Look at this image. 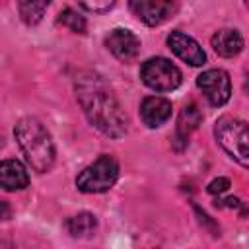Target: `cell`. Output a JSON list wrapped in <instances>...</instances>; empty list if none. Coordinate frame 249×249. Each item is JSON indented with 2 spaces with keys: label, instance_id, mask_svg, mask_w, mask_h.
I'll use <instances>...</instances> for the list:
<instances>
[{
  "label": "cell",
  "instance_id": "cell-1",
  "mask_svg": "<svg viewBox=\"0 0 249 249\" xmlns=\"http://www.w3.org/2000/svg\"><path fill=\"white\" fill-rule=\"evenodd\" d=\"M76 95L88 121L111 138H121L126 132V115L113 91L95 74H82L76 80Z\"/></svg>",
  "mask_w": 249,
  "mask_h": 249
},
{
  "label": "cell",
  "instance_id": "cell-2",
  "mask_svg": "<svg viewBox=\"0 0 249 249\" xmlns=\"http://www.w3.org/2000/svg\"><path fill=\"white\" fill-rule=\"evenodd\" d=\"M14 136L18 140L19 150L23 152L27 163L39 171L45 173L54 163V144L49 134V130L43 126L41 121L35 117H23L18 121L14 128Z\"/></svg>",
  "mask_w": 249,
  "mask_h": 249
},
{
  "label": "cell",
  "instance_id": "cell-11",
  "mask_svg": "<svg viewBox=\"0 0 249 249\" xmlns=\"http://www.w3.org/2000/svg\"><path fill=\"white\" fill-rule=\"evenodd\" d=\"M0 185L4 191H19L29 185V175L18 160H4L0 165Z\"/></svg>",
  "mask_w": 249,
  "mask_h": 249
},
{
  "label": "cell",
  "instance_id": "cell-4",
  "mask_svg": "<svg viewBox=\"0 0 249 249\" xmlns=\"http://www.w3.org/2000/svg\"><path fill=\"white\" fill-rule=\"evenodd\" d=\"M119 179V163L113 156H99L91 165H88L78 177L76 187L82 193H105Z\"/></svg>",
  "mask_w": 249,
  "mask_h": 249
},
{
  "label": "cell",
  "instance_id": "cell-20",
  "mask_svg": "<svg viewBox=\"0 0 249 249\" xmlns=\"http://www.w3.org/2000/svg\"><path fill=\"white\" fill-rule=\"evenodd\" d=\"M245 4H247V8H249V0H245Z\"/></svg>",
  "mask_w": 249,
  "mask_h": 249
},
{
  "label": "cell",
  "instance_id": "cell-18",
  "mask_svg": "<svg viewBox=\"0 0 249 249\" xmlns=\"http://www.w3.org/2000/svg\"><path fill=\"white\" fill-rule=\"evenodd\" d=\"M228 187H230V179L228 177H218V179L208 183V193L210 195H220V193H226Z\"/></svg>",
  "mask_w": 249,
  "mask_h": 249
},
{
  "label": "cell",
  "instance_id": "cell-19",
  "mask_svg": "<svg viewBox=\"0 0 249 249\" xmlns=\"http://www.w3.org/2000/svg\"><path fill=\"white\" fill-rule=\"evenodd\" d=\"M243 88H245V91H247V95H249V74H247V78H245V86H243Z\"/></svg>",
  "mask_w": 249,
  "mask_h": 249
},
{
  "label": "cell",
  "instance_id": "cell-15",
  "mask_svg": "<svg viewBox=\"0 0 249 249\" xmlns=\"http://www.w3.org/2000/svg\"><path fill=\"white\" fill-rule=\"evenodd\" d=\"M49 4H51V0H18L19 16L27 25H35L45 16Z\"/></svg>",
  "mask_w": 249,
  "mask_h": 249
},
{
  "label": "cell",
  "instance_id": "cell-6",
  "mask_svg": "<svg viewBox=\"0 0 249 249\" xmlns=\"http://www.w3.org/2000/svg\"><path fill=\"white\" fill-rule=\"evenodd\" d=\"M196 86L200 88V91L204 93V97L208 99L212 107H222L230 99V93H231L230 76L222 68H210L202 72L196 78Z\"/></svg>",
  "mask_w": 249,
  "mask_h": 249
},
{
  "label": "cell",
  "instance_id": "cell-9",
  "mask_svg": "<svg viewBox=\"0 0 249 249\" xmlns=\"http://www.w3.org/2000/svg\"><path fill=\"white\" fill-rule=\"evenodd\" d=\"M105 47L113 53L115 58H119L123 62H128V60L138 56V53H140V39L132 31L117 27V29H113L105 37Z\"/></svg>",
  "mask_w": 249,
  "mask_h": 249
},
{
  "label": "cell",
  "instance_id": "cell-12",
  "mask_svg": "<svg viewBox=\"0 0 249 249\" xmlns=\"http://www.w3.org/2000/svg\"><path fill=\"white\" fill-rule=\"evenodd\" d=\"M212 49L220 56H235L243 49V37L237 29H220L212 35Z\"/></svg>",
  "mask_w": 249,
  "mask_h": 249
},
{
  "label": "cell",
  "instance_id": "cell-3",
  "mask_svg": "<svg viewBox=\"0 0 249 249\" xmlns=\"http://www.w3.org/2000/svg\"><path fill=\"white\" fill-rule=\"evenodd\" d=\"M218 144L243 167L249 169V123L235 117H220L214 124Z\"/></svg>",
  "mask_w": 249,
  "mask_h": 249
},
{
  "label": "cell",
  "instance_id": "cell-14",
  "mask_svg": "<svg viewBox=\"0 0 249 249\" xmlns=\"http://www.w3.org/2000/svg\"><path fill=\"white\" fill-rule=\"evenodd\" d=\"M64 228L72 237H89L97 228V220L89 212H80L76 216H70L64 222Z\"/></svg>",
  "mask_w": 249,
  "mask_h": 249
},
{
  "label": "cell",
  "instance_id": "cell-8",
  "mask_svg": "<svg viewBox=\"0 0 249 249\" xmlns=\"http://www.w3.org/2000/svg\"><path fill=\"white\" fill-rule=\"evenodd\" d=\"M167 45L175 56H179L183 62H187L191 66H200L206 62V54H204L202 47L191 35H187L183 31H171L167 37Z\"/></svg>",
  "mask_w": 249,
  "mask_h": 249
},
{
  "label": "cell",
  "instance_id": "cell-10",
  "mask_svg": "<svg viewBox=\"0 0 249 249\" xmlns=\"http://www.w3.org/2000/svg\"><path fill=\"white\" fill-rule=\"evenodd\" d=\"M140 117L146 126L158 128L171 117V101L160 95H150L140 105Z\"/></svg>",
  "mask_w": 249,
  "mask_h": 249
},
{
  "label": "cell",
  "instance_id": "cell-5",
  "mask_svg": "<svg viewBox=\"0 0 249 249\" xmlns=\"http://www.w3.org/2000/svg\"><path fill=\"white\" fill-rule=\"evenodd\" d=\"M140 80L156 91H171L175 88H179L183 76L181 70L167 58L163 56H156V58H148L142 66H140Z\"/></svg>",
  "mask_w": 249,
  "mask_h": 249
},
{
  "label": "cell",
  "instance_id": "cell-16",
  "mask_svg": "<svg viewBox=\"0 0 249 249\" xmlns=\"http://www.w3.org/2000/svg\"><path fill=\"white\" fill-rule=\"evenodd\" d=\"M60 25H64V27H68L70 31H74V33H86V19L78 14V12H74L72 8H66V10H62L60 14H58V19H56Z\"/></svg>",
  "mask_w": 249,
  "mask_h": 249
},
{
  "label": "cell",
  "instance_id": "cell-17",
  "mask_svg": "<svg viewBox=\"0 0 249 249\" xmlns=\"http://www.w3.org/2000/svg\"><path fill=\"white\" fill-rule=\"evenodd\" d=\"M78 2L89 12H107L109 8L115 6L117 0H78Z\"/></svg>",
  "mask_w": 249,
  "mask_h": 249
},
{
  "label": "cell",
  "instance_id": "cell-13",
  "mask_svg": "<svg viewBox=\"0 0 249 249\" xmlns=\"http://www.w3.org/2000/svg\"><path fill=\"white\" fill-rule=\"evenodd\" d=\"M202 121V113L198 109L196 103H189L183 107V111L179 113V119H177V140L181 142H187L189 134L193 130H196V126L200 124Z\"/></svg>",
  "mask_w": 249,
  "mask_h": 249
},
{
  "label": "cell",
  "instance_id": "cell-7",
  "mask_svg": "<svg viewBox=\"0 0 249 249\" xmlns=\"http://www.w3.org/2000/svg\"><path fill=\"white\" fill-rule=\"evenodd\" d=\"M130 12L146 25H160L175 12V0H128Z\"/></svg>",
  "mask_w": 249,
  "mask_h": 249
}]
</instances>
